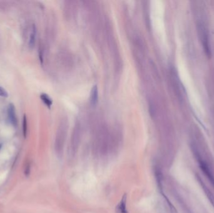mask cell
<instances>
[{
	"mask_svg": "<svg viewBox=\"0 0 214 213\" xmlns=\"http://www.w3.org/2000/svg\"><path fill=\"white\" fill-rule=\"evenodd\" d=\"M8 117L10 123L13 126H17L18 124L17 118L15 112V107L13 104H9L8 107Z\"/></svg>",
	"mask_w": 214,
	"mask_h": 213,
	"instance_id": "obj_2",
	"label": "cell"
},
{
	"mask_svg": "<svg viewBox=\"0 0 214 213\" xmlns=\"http://www.w3.org/2000/svg\"><path fill=\"white\" fill-rule=\"evenodd\" d=\"M0 96L5 97L8 96V94L7 91L2 87H0Z\"/></svg>",
	"mask_w": 214,
	"mask_h": 213,
	"instance_id": "obj_9",
	"label": "cell"
},
{
	"mask_svg": "<svg viewBox=\"0 0 214 213\" xmlns=\"http://www.w3.org/2000/svg\"><path fill=\"white\" fill-rule=\"evenodd\" d=\"M30 164H27L26 165V167H25V170H24V174L27 176L28 174H30Z\"/></svg>",
	"mask_w": 214,
	"mask_h": 213,
	"instance_id": "obj_10",
	"label": "cell"
},
{
	"mask_svg": "<svg viewBox=\"0 0 214 213\" xmlns=\"http://www.w3.org/2000/svg\"><path fill=\"white\" fill-rule=\"evenodd\" d=\"M27 119H26V116L24 115L23 116V135L24 137L26 138V134H27Z\"/></svg>",
	"mask_w": 214,
	"mask_h": 213,
	"instance_id": "obj_8",
	"label": "cell"
},
{
	"mask_svg": "<svg viewBox=\"0 0 214 213\" xmlns=\"http://www.w3.org/2000/svg\"><path fill=\"white\" fill-rule=\"evenodd\" d=\"M98 88L96 86H95L92 89L91 91V95H90V100L91 103L93 105H95L98 101Z\"/></svg>",
	"mask_w": 214,
	"mask_h": 213,
	"instance_id": "obj_5",
	"label": "cell"
},
{
	"mask_svg": "<svg viewBox=\"0 0 214 213\" xmlns=\"http://www.w3.org/2000/svg\"><path fill=\"white\" fill-rule=\"evenodd\" d=\"M40 97L42 101L43 102L48 108L51 107V106L52 105L53 101H52V99L49 97V96L48 94L43 93L41 94Z\"/></svg>",
	"mask_w": 214,
	"mask_h": 213,
	"instance_id": "obj_7",
	"label": "cell"
},
{
	"mask_svg": "<svg viewBox=\"0 0 214 213\" xmlns=\"http://www.w3.org/2000/svg\"><path fill=\"white\" fill-rule=\"evenodd\" d=\"M36 26L35 24H33V28H32V31L31 33V35H30V41H29V46L31 48H33L35 46V41H36Z\"/></svg>",
	"mask_w": 214,
	"mask_h": 213,
	"instance_id": "obj_6",
	"label": "cell"
},
{
	"mask_svg": "<svg viewBox=\"0 0 214 213\" xmlns=\"http://www.w3.org/2000/svg\"><path fill=\"white\" fill-rule=\"evenodd\" d=\"M126 202H127V196L125 194L122 200L116 207V213H128L126 209Z\"/></svg>",
	"mask_w": 214,
	"mask_h": 213,
	"instance_id": "obj_4",
	"label": "cell"
},
{
	"mask_svg": "<svg viewBox=\"0 0 214 213\" xmlns=\"http://www.w3.org/2000/svg\"><path fill=\"white\" fill-rule=\"evenodd\" d=\"M197 160L198 161V163H199L200 165H201V168L202 169V171L205 173L207 176L210 179V181L214 184V178H213V176L212 174L211 171H210L208 165L203 160H202L201 158V157H198V156H197Z\"/></svg>",
	"mask_w": 214,
	"mask_h": 213,
	"instance_id": "obj_3",
	"label": "cell"
},
{
	"mask_svg": "<svg viewBox=\"0 0 214 213\" xmlns=\"http://www.w3.org/2000/svg\"><path fill=\"white\" fill-rule=\"evenodd\" d=\"M197 29L200 41H201L204 50L208 57L211 56V49L209 42V34L207 25L203 20L200 19L197 22Z\"/></svg>",
	"mask_w": 214,
	"mask_h": 213,
	"instance_id": "obj_1",
	"label": "cell"
}]
</instances>
